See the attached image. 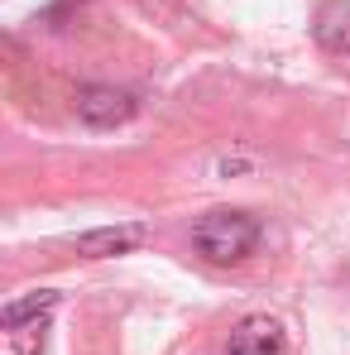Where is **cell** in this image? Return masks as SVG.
<instances>
[{
    "label": "cell",
    "mask_w": 350,
    "mask_h": 355,
    "mask_svg": "<svg viewBox=\"0 0 350 355\" xmlns=\"http://www.w3.org/2000/svg\"><path fill=\"white\" fill-rule=\"evenodd\" d=\"M192 245L207 264H245L259 245V221L250 211H207L197 226H192Z\"/></svg>",
    "instance_id": "obj_1"
},
{
    "label": "cell",
    "mask_w": 350,
    "mask_h": 355,
    "mask_svg": "<svg viewBox=\"0 0 350 355\" xmlns=\"http://www.w3.org/2000/svg\"><path fill=\"white\" fill-rule=\"evenodd\" d=\"M72 111H77L82 125H91V130H116V125H125V120H134L139 101H134L125 87H111V82H87V87H77Z\"/></svg>",
    "instance_id": "obj_2"
},
{
    "label": "cell",
    "mask_w": 350,
    "mask_h": 355,
    "mask_svg": "<svg viewBox=\"0 0 350 355\" xmlns=\"http://www.w3.org/2000/svg\"><path fill=\"white\" fill-rule=\"evenodd\" d=\"M226 355H288V341H283V327L264 312L245 317L240 327L231 331V346Z\"/></svg>",
    "instance_id": "obj_3"
},
{
    "label": "cell",
    "mask_w": 350,
    "mask_h": 355,
    "mask_svg": "<svg viewBox=\"0 0 350 355\" xmlns=\"http://www.w3.org/2000/svg\"><path fill=\"white\" fill-rule=\"evenodd\" d=\"M312 39L331 53L350 62V0H326L312 19Z\"/></svg>",
    "instance_id": "obj_4"
},
{
    "label": "cell",
    "mask_w": 350,
    "mask_h": 355,
    "mask_svg": "<svg viewBox=\"0 0 350 355\" xmlns=\"http://www.w3.org/2000/svg\"><path fill=\"white\" fill-rule=\"evenodd\" d=\"M139 245H144V226H96V231H82L77 236V254L111 259V254H130Z\"/></svg>",
    "instance_id": "obj_5"
},
{
    "label": "cell",
    "mask_w": 350,
    "mask_h": 355,
    "mask_svg": "<svg viewBox=\"0 0 350 355\" xmlns=\"http://www.w3.org/2000/svg\"><path fill=\"white\" fill-rule=\"evenodd\" d=\"M53 307H58V293H53V288H39V293H29V297L5 302V307H0V327H5V331H19V327H29V322H49Z\"/></svg>",
    "instance_id": "obj_6"
},
{
    "label": "cell",
    "mask_w": 350,
    "mask_h": 355,
    "mask_svg": "<svg viewBox=\"0 0 350 355\" xmlns=\"http://www.w3.org/2000/svg\"><path fill=\"white\" fill-rule=\"evenodd\" d=\"M44 331H49V322H29V327H19V331H10V341H15L19 355H39L44 351Z\"/></svg>",
    "instance_id": "obj_7"
}]
</instances>
